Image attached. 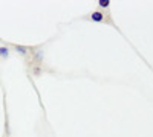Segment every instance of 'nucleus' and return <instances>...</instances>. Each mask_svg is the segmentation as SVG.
<instances>
[{
    "mask_svg": "<svg viewBox=\"0 0 153 137\" xmlns=\"http://www.w3.org/2000/svg\"><path fill=\"white\" fill-rule=\"evenodd\" d=\"M92 20L101 21V20H103V14H100V12H94V14H92Z\"/></svg>",
    "mask_w": 153,
    "mask_h": 137,
    "instance_id": "nucleus-1",
    "label": "nucleus"
},
{
    "mask_svg": "<svg viewBox=\"0 0 153 137\" xmlns=\"http://www.w3.org/2000/svg\"><path fill=\"white\" fill-rule=\"evenodd\" d=\"M98 3H100V6H103V8H107L110 2H109V0H100Z\"/></svg>",
    "mask_w": 153,
    "mask_h": 137,
    "instance_id": "nucleus-2",
    "label": "nucleus"
},
{
    "mask_svg": "<svg viewBox=\"0 0 153 137\" xmlns=\"http://www.w3.org/2000/svg\"><path fill=\"white\" fill-rule=\"evenodd\" d=\"M0 55H2V56H8V49L0 47Z\"/></svg>",
    "mask_w": 153,
    "mask_h": 137,
    "instance_id": "nucleus-3",
    "label": "nucleus"
},
{
    "mask_svg": "<svg viewBox=\"0 0 153 137\" xmlns=\"http://www.w3.org/2000/svg\"><path fill=\"white\" fill-rule=\"evenodd\" d=\"M17 51H19L20 53H26L28 49H26V47H22V46H17Z\"/></svg>",
    "mask_w": 153,
    "mask_h": 137,
    "instance_id": "nucleus-4",
    "label": "nucleus"
}]
</instances>
